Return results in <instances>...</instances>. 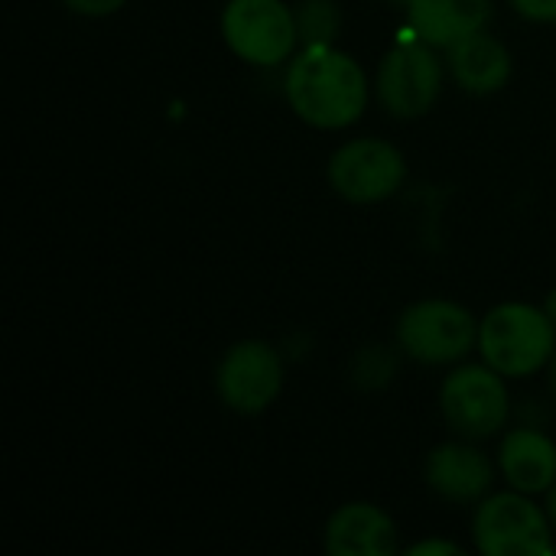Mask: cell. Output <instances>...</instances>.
Wrapping results in <instances>:
<instances>
[{
    "label": "cell",
    "mask_w": 556,
    "mask_h": 556,
    "mask_svg": "<svg viewBox=\"0 0 556 556\" xmlns=\"http://www.w3.org/2000/svg\"><path fill=\"white\" fill-rule=\"evenodd\" d=\"M283 94L293 114L316 130L352 127L368 108L365 68L336 46H303L283 78Z\"/></svg>",
    "instance_id": "cell-1"
},
{
    "label": "cell",
    "mask_w": 556,
    "mask_h": 556,
    "mask_svg": "<svg viewBox=\"0 0 556 556\" xmlns=\"http://www.w3.org/2000/svg\"><path fill=\"white\" fill-rule=\"evenodd\" d=\"M556 326L544 306L502 303L479 323V355L505 378H531L551 365Z\"/></svg>",
    "instance_id": "cell-2"
},
{
    "label": "cell",
    "mask_w": 556,
    "mask_h": 556,
    "mask_svg": "<svg viewBox=\"0 0 556 556\" xmlns=\"http://www.w3.org/2000/svg\"><path fill=\"white\" fill-rule=\"evenodd\" d=\"M397 349L430 368L459 365L472 349H479V323L456 300H417L397 319Z\"/></svg>",
    "instance_id": "cell-3"
},
{
    "label": "cell",
    "mask_w": 556,
    "mask_h": 556,
    "mask_svg": "<svg viewBox=\"0 0 556 556\" xmlns=\"http://www.w3.org/2000/svg\"><path fill=\"white\" fill-rule=\"evenodd\" d=\"M472 538L479 554L485 556H544L554 551V525L547 508L531 495L489 492L472 518Z\"/></svg>",
    "instance_id": "cell-4"
},
{
    "label": "cell",
    "mask_w": 556,
    "mask_h": 556,
    "mask_svg": "<svg viewBox=\"0 0 556 556\" xmlns=\"http://www.w3.org/2000/svg\"><path fill=\"white\" fill-rule=\"evenodd\" d=\"M222 39L248 65H283L300 49L296 13L283 0H228L222 10Z\"/></svg>",
    "instance_id": "cell-5"
},
{
    "label": "cell",
    "mask_w": 556,
    "mask_h": 556,
    "mask_svg": "<svg viewBox=\"0 0 556 556\" xmlns=\"http://www.w3.org/2000/svg\"><path fill=\"white\" fill-rule=\"evenodd\" d=\"M440 410L459 440H489L508 427L511 397L505 375L492 365H459L440 388Z\"/></svg>",
    "instance_id": "cell-6"
},
{
    "label": "cell",
    "mask_w": 556,
    "mask_h": 556,
    "mask_svg": "<svg viewBox=\"0 0 556 556\" xmlns=\"http://www.w3.org/2000/svg\"><path fill=\"white\" fill-rule=\"evenodd\" d=\"M407 179L404 153L381 137H358L329 156V186L355 205H378L401 192Z\"/></svg>",
    "instance_id": "cell-7"
},
{
    "label": "cell",
    "mask_w": 556,
    "mask_h": 556,
    "mask_svg": "<svg viewBox=\"0 0 556 556\" xmlns=\"http://www.w3.org/2000/svg\"><path fill=\"white\" fill-rule=\"evenodd\" d=\"M375 91L388 114L401 121L424 117L443 91V62L437 55V46L424 39L394 46L378 65Z\"/></svg>",
    "instance_id": "cell-8"
},
{
    "label": "cell",
    "mask_w": 556,
    "mask_h": 556,
    "mask_svg": "<svg viewBox=\"0 0 556 556\" xmlns=\"http://www.w3.org/2000/svg\"><path fill=\"white\" fill-rule=\"evenodd\" d=\"M283 381H287L283 355L261 339L235 342L215 368V391L222 404L244 417L264 414L280 397Z\"/></svg>",
    "instance_id": "cell-9"
},
{
    "label": "cell",
    "mask_w": 556,
    "mask_h": 556,
    "mask_svg": "<svg viewBox=\"0 0 556 556\" xmlns=\"http://www.w3.org/2000/svg\"><path fill=\"white\" fill-rule=\"evenodd\" d=\"M424 479L440 498L453 505H476L492 492L495 463L472 440L443 443L427 456Z\"/></svg>",
    "instance_id": "cell-10"
},
{
    "label": "cell",
    "mask_w": 556,
    "mask_h": 556,
    "mask_svg": "<svg viewBox=\"0 0 556 556\" xmlns=\"http://www.w3.org/2000/svg\"><path fill=\"white\" fill-rule=\"evenodd\" d=\"M323 544L329 556H391L397 554V525L371 502H349L326 521Z\"/></svg>",
    "instance_id": "cell-11"
},
{
    "label": "cell",
    "mask_w": 556,
    "mask_h": 556,
    "mask_svg": "<svg viewBox=\"0 0 556 556\" xmlns=\"http://www.w3.org/2000/svg\"><path fill=\"white\" fill-rule=\"evenodd\" d=\"M502 479L525 495H547L556 482V443L538 427H515L498 446Z\"/></svg>",
    "instance_id": "cell-12"
},
{
    "label": "cell",
    "mask_w": 556,
    "mask_h": 556,
    "mask_svg": "<svg viewBox=\"0 0 556 556\" xmlns=\"http://www.w3.org/2000/svg\"><path fill=\"white\" fill-rule=\"evenodd\" d=\"M446 68L469 94H498L511 81V52L489 29L472 33L446 49Z\"/></svg>",
    "instance_id": "cell-13"
},
{
    "label": "cell",
    "mask_w": 556,
    "mask_h": 556,
    "mask_svg": "<svg viewBox=\"0 0 556 556\" xmlns=\"http://www.w3.org/2000/svg\"><path fill=\"white\" fill-rule=\"evenodd\" d=\"M407 20L417 39L450 49L459 39L489 29L492 0H414L407 7Z\"/></svg>",
    "instance_id": "cell-14"
},
{
    "label": "cell",
    "mask_w": 556,
    "mask_h": 556,
    "mask_svg": "<svg viewBox=\"0 0 556 556\" xmlns=\"http://www.w3.org/2000/svg\"><path fill=\"white\" fill-rule=\"evenodd\" d=\"M300 46H336L342 29V10L336 0H300L293 7Z\"/></svg>",
    "instance_id": "cell-15"
},
{
    "label": "cell",
    "mask_w": 556,
    "mask_h": 556,
    "mask_svg": "<svg viewBox=\"0 0 556 556\" xmlns=\"http://www.w3.org/2000/svg\"><path fill=\"white\" fill-rule=\"evenodd\" d=\"M397 375V355L388 345H365L349 365V378L358 391H381Z\"/></svg>",
    "instance_id": "cell-16"
},
{
    "label": "cell",
    "mask_w": 556,
    "mask_h": 556,
    "mask_svg": "<svg viewBox=\"0 0 556 556\" xmlns=\"http://www.w3.org/2000/svg\"><path fill=\"white\" fill-rule=\"evenodd\" d=\"M511 7L531 23H556V0H511Z\"/></svg>",
    "instance_id": "cell-17"
},
{
    "label": "cell",
    "mask_w": 556,
    "mask_h": 556,
    "mask_svg": "<svg viewBox=\"0 0 556 556\" xmlns=\"http://www.w3.org/2000/svg\"><path fill=\"white\" fill-rule=\"evenodd\" d=\"M72 13L78 16H111L117 13L127 0H62Z\"/></svg>",
    "instance_id": "cell-18"
},
{
    "label": "cell",
    "mask_w": 556,
    "mask_h": 556,
    "mask_svg": "<svg viewBox=\"0 0 556 556\" xmlns=\"http://www.w3.org/2000/svg\"><path fill=\"white\" fill-rule=\"evenodd\" d=\"M407 554H410V556H427V554L459 556V554H463V547H459V544H450V541H424V544H414V547H410Z\"/></svg>",
    "instance_id": "cell-19"
},
{
    "label": "cell",
    "mask_w": 556,
    "mask_h": 556,
    "mask_svg": "<svg viewBox=\"0 0 556 556\" xmlns=\"http://www.w3.org/2000/svg\"><path fill=\"white\" fill-rule=\"evenodd\" d=\"M547 518H551V525H554L556 531V482L547 489Z\"/></svg>",
    "instance_id": "cell-20"
},
{
    "label": "cell",
    "mask_w": 556,
    "mask_h": 556,
    "mask_svg": "<svg viewBox=\"0 0 556 556\" xmlns=\"http://www.w3.org/2000/svg\"><path fill=\"white\" fill-rule=\"evenodd\" d=\"M544 309H547V316H551V323L556 326V287L547 293V300H544Z\"/></svg>",
    "instance_id": "cell-21"
},
{
    "label": "cell",
    "mask_w": 556,
    "mask_h": 556,
    "mask_svg": "<svg viewBox=\"0 0 556 556\" xmlns=\"http://www.w3.org/2000/svg\"><path fill=\"white\" fill-rule=\"evenodd\" d=\"M547 381H551V391H554L556 397V352L554 358H551V365H547Z\"/></svg>",
    "instance_id": "cell-22"
},
{
    "label": "cell",
    "mask_w": 556,
    "mask_h": 556,
    "mask_svg": "<svg viewBox=\"0 0 556 556\" xmlns=\"http://www.w3.org/2000/svg\"><path fill=\"white\" fill-rule=\"evenodd\" d=\"M388 3H397V7H404V10H407V7H410L414 0H388Z\"/></svg>",
    "instance_id": "cell-23"
}]
</instances>
